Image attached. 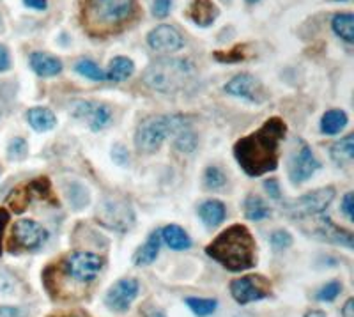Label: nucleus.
<instances>
[{
  "label": "nucleus",
  "instance_id": "50",
  "mask_svg": "<svg viewBox=\"0 0 354 317\" xmlns=\"http://www.w3.org/2000/svg\"><path fill=\"white\" fill-rule=\"evenodd\" d=\"M337 2H344V0H337Z\"/></svg>",
  "mask_w": 354,
  "mask_h": 317
},
{
  "label": "nucleus",
  "instance_id": "2",
  "mask_svg": "<svg viewBox=\"0 0 354 317\" xmlns=\"http://www.w3.org/2000/svg\"><path fill=\"white\" fill-rule=\"evenodd\" d=\"M205 253L230 271H245L257 264L255 239L245 225H232L211 241Z\"/></svg>",
  "mask_w": 354,
  "mask_h": 317
},
{
  "label": "nucleus",
  "instance_id": "1",
  "mask_svg": "<svg viewBox=\"0 0 354 317\" xmlns=\"http://www.w3.org/2000/svg\"><path fill=\"white\" fill-rule=\"evenodd\" d=\"M287 126L280 117H271L255 133L234 145V156L248 176L259 177L278 167V149L286 138Z\"/></svg>",
  "mask_w": 354,
  "mask_h": 317
},
{
  "label": "nucleus",
  "instance_id": "48",
  "mask_svg": "<svg viewBox=\"0 0 354 317\" xmlns=\"http://www.w3.org/2000/svg\"><path fill=\"white\" fill-rule=\"evenodd\" d=\"M59 317H91L88 314H84V312H73V314H62V316Z\"/></svg>",
  "mask_w": 354,
  "mask_h": 317
},
{
  "label": "nucleus",
  "instance_id": "47",
  "mask_svg": "<svg viewBox=\"0 0 354 317\" xmlns=\"http://www.w3.org/2000/svg\"><path fill=\"white\" fill-rule=\"evenodd\" d=\"M305 317H326V314L321 312V310H310L305 314Z\"/></svg>",
  "mask_w": 354,
  "mask_h": 317
},
{
  "label": "nucleus",
  "instance_id": "21",
  "mask_svg": "<svg viewBox=\"0 0 354 317\" xmlns=\"http://www.w3.org/2000/svg\"><path fill=\"white\" fill-rule=\"evenodd\" d=\"M161 239L165 241V245L169 248L177 250V252H181V250H188L192 246V239L186 234L185 229H181L179 225H167L163 227L160 233Z\"/></svg>",
  "mask_w": 354,
  "mask_h": 317
},
{
  "label": "nucleus",
  "instance_id": "15",
  "mask_svg": "<svg viewBox=\"0 0 354 317\" xmlns=\"http://www.w3.org/2000/svg\"><path fill=\"white\" fill-rule=\"evenodd\" d=\"M225 93L248 101H261L264 98V87L254 75L243 73V75H236L232 80L227 82Z\"/></svg>",
  "mask_w": 354,
  "mask_h": 317
},
{
  "label": "nucleus",
  "instance_id": "24",
  "mask_svg": "<svg viewBox=\"0 0 354 317\" xmlns=\"http://www.w3.org/2000/svg\"><path fill=\"white\" fill-rule=\"evenodd\" d=\"M347 125V114L344 110H328L321 119V132L324 135H337Z\"/></svg>",
  "mask_w": 354,
  "mask_h": 317
},
{
  "label": "nucleus",
  "instance_id": "29",
  "mask_svg": "<svg viewBox=\"0 0 354 317\" xmlns=\"http://www.w3.org/2000/svg\"><path fill=\"white\" fill-rule=\"evenodd\" d=\"M75 71H77L78 75H82V77L88 78V80H94V82L106 80V73L91 59H82L80 62H77Z\"/></svg>",
  "mask_w": 354,
  "mask_h": 317
},
{
  "label": "nucleus",
  "instance_id": "38",
  "mask_svg": "<svg viewBox=\"0 0 354 317\" xmlns=\"http://www.w3.org/2000/svg\"><path fill=\"white\" fill-rule=\"evenodd\" d=\"M264 186H266V192H268V195H270L271 199L278 201V199L282 197V193H280V185H278L277 179H268L264 183Z\"/></svg>",
  "mask_w": 354,
  "mask_h": 317
},
{
  "label": "nucleus",
  "instance_id": "25",
  "mask_svg": "<svg viewBox=\"0 0 354 317\" xmlns=\"http://www.w3.org/2000/svg\"><path fill=\"white\" fill-rule=\"evenodd\" d=\"M133 71H135V64H133L131 59L122 55L115 57V59L112 60V64H110L109 71H106V80L124 82L131 77Z\"/></svg>",
  "mask_w": 354,
  "mask_h": 317
},
{
  "label": "nucleus",
  "instance_id": "11",
  "mask_svg": "<svg viewBox=\"0 0 354 317\" xmlns=\"http://www.w3.org/2000/svg\"><path fill=\"white\" fill-rule=\"evenodd\" d=\"M44 201V199H52V186L46 179H36L28 185L20 186L8 197V204L15 213H21L28 208L32 201Z\"/></svg>",
  "mask_w": 354,
  "mask_h": 317
},
{
  "label": "nucleus",
  "instance_id": "18",
  "mask_svg": "<svg viewBox=\"0 0 354 317\" xmlns=\"http://www.w3.org/2000/svg\"><path fill=\"white\" fill-rule=\"evenodd\" d=\"M188 17L198 27H209L218 17V9L211 0H194L188 9Z\"/></svg>",
  "mask_w": 354,
  "mask_h": 317
},
{
  "label": "nucleus",
  "instance_id": "30",
  "mask_svg": "<svg viewBox=\"0 0 354 317\" xmlns=\"http://www.w3.org/2000/svg\"><path fill=\"white\" fill-rule=\"evenodd\" d=\"M88 117H91V128H93L94 132H100V129H103L105 126L110 125L112 112H110V109L106 105H97V107H94Z\"/></svg>",
  "mask_w": 354,
  "mask_h": 317
},
{
  "label": "nucleus",
  "instance_id": "44",
  "mask_svg": "<svg viewBox=\"0 0 354 317\" xmlns=\"http://www.w3.org/2000/svg\"><path fill=\"white\" fill-rule=\"evenodd\" d=\"M9 220V215L8 211L4 209H0V245H2V233H4V227ZM0 253H2V246H0Z\"/></svg>",
  "mask_w": 354,
  "mask_h": 317
},
{
  "label": "nucleus",
  "instance_id": "9",
  "mask_svg": "<svg viewBox=\"0 0 354 317\" xmlns=\"http://www.w3.org/2000/svg\"><path fill=\"white\" fill-rule=\"evenodd\" d=\"M230 294L239 305L264 300L271 294V284L261 275H246L230 282Z\"/></svg>",
  "mask_w": 354,
  "mask_h": 317
},
{
  "label": "nucleus",
  "instance_id": "37",
  "mask_svg": "<svg viewBox=\"0 0 354 317\" xmlns=\"http://www.w3.org/2000/svg\"><path fill=\"white\" fill-rule=\"evenodd\" d=\"M170 11H172V0H154L153 2V15L156 18L169 17Z\"/></svg>",
  "mask_w": 354,
  "mask_h": 317
},
{
  "label": "nucleus",
  "instance_id": "5",
  "mask_svg": "<svg viewBox=\"0 0 354 317\" xmlns=\"http://www.w3.org/2000/svg\"><path fill=\"white\" fill-rule=\"evenodd\" d=\"M189 120L185 116H160L151 117L138 126L135 144L142 153H154L160 149L165 138L188 129Z\"/></svg>",
  "mask_w": 354,
  "mask_h": 317
},
{
  "label": "nucleus",
  "instance_id": "46",
  "mask_svg": "<svg viewBox=\"0 0 354 317\" xmlns=\"http://www.w3.org/2000/svg\"><path fill=\"white\" fill-rule=\"evenodd\" d=\"M144 317H165V314H163V310L149 307V309L144 310Z\"/></svg>",
  "mask_w": 354,
  "mask_h": 317
},
{
  "label": "nucleus",
  "instance_id": "7",
  "mask_svg": "<svg viewBox=\"0 0 354 317\" xmlns=\"http://www.w3.org/2000/svg\"><path fill=\"white\" fill-rule=\"evenodd\" d=\"M335 199V190L331 186L326 188L315 190V192H310L303 197L296 199V201H290L283 204L286 213L290 218H306L314 217V215H321L328 206L331 204V201Z\"/></svg>",
  "mask_w": 354,
  "mask_h": 317
},
{
  "label": "nucleus",
  "instance_id": "12",
  "mask_svg": "<svg viewBox=\"0 0 354 317\" xmlns=\"http://www.w3.org/2000/svg\"><path fill=\"white\" fill-rule=\"evenodd\" d=\"M138 294V282L135 278H121L109 289L105 303L110 310L126 312Z\"/></svg>",
  "mask_w": 354,
  "mask_h": 317
},
{
  "label": "nucleus",
  "instance_id": "33",
  "mask_svg": "<svg viewBox=\"0 0 354 317\" xmlns=\"http://www.w3.org/2000/svg\"><path fill=\"white\" fill-rule=\"evenodd\" d=\"M340 293H342V284L333 280V282H328L326 285H322L321 289L317 291V294H315V298H317L319 301H333L337 300V296Z\"/></svg>",
  "mask_w": 354,
  "mask_h": 317
},
{
  "label": "nucleus",
  "instance_id": "31",
  "mask_svg": "<svg viewBox=\"0 0 354 317\" xmlns=\"http://www.w3.org/2000/svg\"><path fill=\"white\" fill-rule=\"evenodd\" d=\"M176 149L181 153H192L197 147V137L192 129H183L176 135Z\"/></svg>",
  "mask_w": 354,
  "mask_h": 317
},
{
  "label": "nucleus",
  "instance_id": "22",
  "mask_svg": "<svg viewBox=\"0 0 354 317\" xmlns=\"http://www.w3.org/2000/svg\"><path fill=\"white\" fill-rule=\"evenodd\" d=\"M27 119L30 126L37 132H48V129L55 128L57 125V119L52 110L44 109V107H36V109L28 110Z\"/></svg>",
  "mask_w": 354,
  "mask_h": 317
},
{
  "label": "nucleus",
  "instance_id": "45",
  "mask_svg": "<svg viewBox=\"0 0 354 317\" xmlns=\"http://www.w3.org/2000/svg\"><path fill=\"white\" fill-rule=\"evenodd\" d=\"M342 317H354V300L353 298H349V300L346 301V305H344V309H342Z\"/></svg>",
  "mask_w": 354,
  "mask_h": 317
},
{
  "label": "nucleus",
  "instance_id": "49",
  "mask_svg": "<svg viewBox=\"0 0 354 317\" xmlns=\"http://www.w3.org/2000/svg\"><path fill=\"white\" fill-rule=\"evenodd\" d=\"M246 2H248V4H257L259 0H246Z\"/></svg>",
  "mask_w": 354,
  "mask_h": 317
},
{
  "label": "nucleus",
  "instance_id": "39",
  "mask_svg": "<svg viewBox=\"0 0 354 317\" xmlns=\"http://www.w3.org/2000/svg\"><path fill=\"white\" fill-rule=\"evenodd\" d=\"M353 206H354V195L349 192L346 197H344V202H342V211H344V215L347 217V220H353L354 218Z\"/></svg>",
  "mask_w": 354,
  "mask_h": 317
},
{
  "label": "nucleus",
  "instance_id": "34",
  "mask_svg": "<svg viewBox=\"0 0 354 317\" xmlns=\"http://www.w3.org/2000/svg\"><path fill=\"white\" fill-rule=\"evenodd\" d=\"M270 241H271V246H273V250H277V252H282V250L289 248V246L292 245V236H290L287 230H274V233L271 234Z\"/></svg>",
  "mask_w": 354,
  "mask_h": 317
},
{
  "label": "nucleus",
  "instance_id": "10",
  "mask_svg": "<svg viewBox=\"0 0 354 317\" xmlns=\"http://www.w3.org/2000/svg\"><path fill=\"white\" fill-rule=\"evenodd\" d=\"M48 237L43 225L34 220H18L12 225L11 250H36L43 245Z\"/></svg>",
  "mask_w": 354,
  "mask_h": 317
},
{
  "label": "nucleus",
  "instance_id": "13",
  "mask_svg": "<svg viewBox=\"0 0 354 317\" xmlns=\"http://www.w3.org/2000/svg\"><path fill=\"white\" fill-rule=\"evenodd\" d=\"M147 43L154 52L160 53L179 52L185 46L181 33L172 25H158L156 28H153L147 36Z\"/></svg>",
  "mask_w": 354,
  "mask_h": 317
},
{
  "label": "nucleus",
  "instance_id": "6",
  "mask_svg": "<svg viewBox=\"0 0 354 317\" xmlns=\"http://www.w3.org/2000/svg\"><path fill=\"white\" fill-rule=\"evenodd\" d=\"M103 264H105V261H103L101 255L80 250V252L69 253L68 257L62 261V269L75 282L87 284V282H93L100 275Z\"/></svg>",
  "mask_w": 354,
  "mask_h": 317
},
{
  "label": "nucleus",
  "instance_id": "42",
  "mask_svg": "<svg viewBox=\"0 0 354 317\" xmlns=\"http://www.w3.org/2000/svg\"><path fill=\"white\" fill-rule=\"evenodd\" d=\"M0 317H25L20 309L15 307H0Z\"/></svg>",
  "mask_w": 354,
  "mask_h": 317
},
{
  "label": "nucleus",
  "instance_id": "35",
  "mask_svg": "<svg viewBox=\"0 0 354 317\" xmlns=\"http://www.w3.org/2000/svg\"><path fill=\"white\" fill-rule=\"evenodd\" d=\"M8 153L9 156L15 158V160H21V158L27 154V142H25L24 138H15V141H11V144H9Z\"/></svg>",
  "mask_w": 354,
  "mask_h": 317
},
{
  "label": "nucleus",
  "instance_id": "20",
  "mask_svg": "<svg viewBox=\"0 0 354 317\" xmlns=\"http://www.w3.org/2000/svg\"><path fill=\"white\" fill-rule=\"evenodd\" d=\"M198 217L207 227H218L225 220L227 209L220 201H205L198 206Z\"/></svg>",
  "mask_w": 354,
  "mask_h": 317
},
{
  "label": "nucleus",
  "instance_id": "41",
  "mask_svg": "<svg viewBox=\"0 0 354 317\" xmlns=\"http://www.w3.org/2000/svg\"><path fill=\"white\" fill-rule=\"evenodd\" d=\"M0 293H12V278L6 271H0Z\"/></svg>",
  "mask_w": 354,
  "mask_h": 317
},
{
  "label": "nucleus",
  "instance_id": "26",
  "mask_svg": "<svg viewBox=\"0 0 354 317\" xmlns=\"http://www.w3.org/2000/svg\"><path fill=\"white\" fill-rule=\"evenodd\" d=\"M331 158H333L335 163H338V165H347L353 161V158H354V137L353 135H347L346 138H342L340 142L333 144V147H331Z\"/></svg>",
  "mask_w": 354,
  "mask_h": 317
},
{
  "label": "nucleus",
  "instance_id": "19",
  "mask_svg": "<svg viewBox=\"0 0 354 317\" xmlns=\"http://www.w3.org/2000/svg\"><path fill=\"white\" fill-rule=\"evenodd\" d=\"M160 246H161V236L160 233H153L149 234L147 241H145L144 245L135 252L133 255V262L137 266H149L156 261L158 257V252H160Z\"/></svg>",
  "mask_w": 354,
  "mask_h": 317
},
{
  "label": "nucleus",
  "instance_id": "4",
  "mask_svg": "<svg viewBox=\"0 0 354 317\" xmlns=\"http://www.w3.org/2000/svg\"><path fill=\"white\" fill-rule=\"evenodd\" d=\"M135 15L133 0H87L84 24L94 34L113 33Z\"/></svg>",
  "mask_w": 354,
  "mask_h": 317
},
{
  "label": "nucleus",
  "instance_id": "8",
  "mask_svg": "<svg viewBox=\"0 0 354 317\" xmlns=\"http://www.w3.org/2000/svg\"><path fill=\"white\" fill-rule=\"evenodd\" d=\"M97 220L105 227L115 229L119 233H126L135 221V215H133L131 206L122 199L109 197L101 202L97 208Z\"/></svg>",
  "mask_w": 354,
  "mask_h": 317
},
{
  "label": "nucleus",
  "instance_id": "17",
  "mask_svg": "<svg viewBox=\"0 0 354 317\" xmlns=\"http://www.w3.org/2000/svg\"><path fill=\"white\" fill-rule=\"evenodd\" d=\"M30 68L39 75V77H57L62 71V62L61 59L50 55L44 52H34L30 55Z\"/></svg>",
  "mask_w": 354,
  "mask_h": 317
},
{
  "label": "nucleus",
  "instance_id": "14",
  "mask_svg": "<svg viewBox=\"0 0 354 317\" xmlns=\"http://www.w3.org/2000/svg\"><path fill=\"white\" fill-rule=\"evenodd\" d=\"M319 167H321V163H319L317 158L314 156L312 149H310L305 142H301V147H299L298 154H296V156L292 158V161H290V181H292L294 185L305 183L306 179H310V177L314 176L315 170H317Z\"/></svg>",
  "mask_w": 354,
  "mask_h": 317
},
{
  "label": "nucleus",
  "instance_id": "28",
  "mask_svg": "<svg viewBox=\"0 0 354 317\" xmlns=\"http://www.w3.org/2000/svg\"><path fill=\"white\" fill-rule=\"evenodd\" d=\"M186 305L189 307V310L198 317H207L216 310L218 307V301L216 300H211V298H194L189 296L185 300Z\"/></svg>",
  "mask_w": 354,
  "mask_h": 317
},
{
  "label": "nucleus",
  "instance_id": "3",
  "mask_svg": "<svg viewBox=\"0 0 354 317\" xmlns=\"http://www.w3.org/2000/svg\"><path fill=\"white\" fill-rule=\"evenodd\" d=\"M142 80L149 89L161 94H174L185 91L194 84L195 68L186 59H158L145 68Z\"/></svg>",
  "mask_w": 354,
  "mask_h": 317
},
{
  "label": "nucleus",
  "instance_id": "43",
  "mask_svg": "<svg viewBox=\"0 0 354 317\" xmlns=\"http://www.w3.org/2000/svg\"><path fill=\"white\" fill-rule=\"evenodd\" d=\"M24 2L27 8L37 9V11H44V9H46V6H48V2H46V0H24Z\"/></svg>",
  "mask_w": 354,
  "mask_h": 317
},
{
  "label": "nucleus",
  "instance_id": "32",
  "mask_svg": "<svg viewBox=\"0 0 354 317\" xmlns=\"http://www.w3.org/2000/svg\"><path fill=\"white\" fill-rule=\"evenodd\" d=\"M204 185L211 190H218L225 185V176L218 167H207L204 174Z\"/></svg>",
  "mask_w": 354,
  "mask_h": 317
},
{
  "label": "nucleus",
  "instance_id": "40",
  "mask_svg": "<svg viewBox=\"0 0 354 317\" xmlns=\"http://www.w3.org/2000/svg\"><path fill=\"white\" fill-rule=\"evenodd\" d=\"M9 66H11V57H9L8 48L4 44H0V73L8 71Z\"/></svg>",
  "mask_w": 354,
  "mask_h": 317
},
{
  "label": "nucleus",
  "instance_id": "36",
  "mask_svg": "<svg viewBox=\"0 0 354 317\" xmlns=\"http://www.w3.org/2000/svg\"><path fill=\"white\" fill-rule=\"evenodd\" d=\"M214 57H216L220 62H243V59H245V53H243V46H236L232 52H229V53L216 52L214 53Z\"/></svg>",
  "mask_w": 354,
  "mask_h": 317
},
{
  "label": "nucleus",
  "instance_id": "23",
  "mask_svg": "<svg viewBox=\"0 0 354 317\" xmlns=\"http://www.w3.org/2000/svg\"><path fill=\"white\" fill-rule=\"evenodd\" d=\"M331 28L340 39L346 43H353L354 41V17L351 12H338L331 20Z\"/></svg>",
  "mask_w": 354,
  "mask_h": 317
},
{
  "label": "nucleus",
  "instance_id": "16",
  "mask_svg": "<svg viewBox=\"0 0 354 317\" xmlns=\"http://www.w3.org/2000/svg\"><path fill=\"white\" fill-rule=\"evenodd\" d=\"M315 234H317L321 239L328 241V243H333V245H344L347 246V248H353L354 246L353 234L337 227L328 217H321Z\"/></svg>",
  "mask_w": 354,
  "mask_h": 317
},
{
  "label": "nucleus",
  "instance_id": "27",
  "mask_svg": "<svg viewBox=\"0 0 354 317\" xmlns=\"http://www.w3.org/2000/svg\"><path fill=\"white\" fill-rule=\"evenodd\" d=\"M245 215L250 220L261 221L270 217L271 209L261 197H257V195H248L245 201Z\"/></svg>",
  "mask_w": 354,
  "mask_h": 317
}]
</instances>
